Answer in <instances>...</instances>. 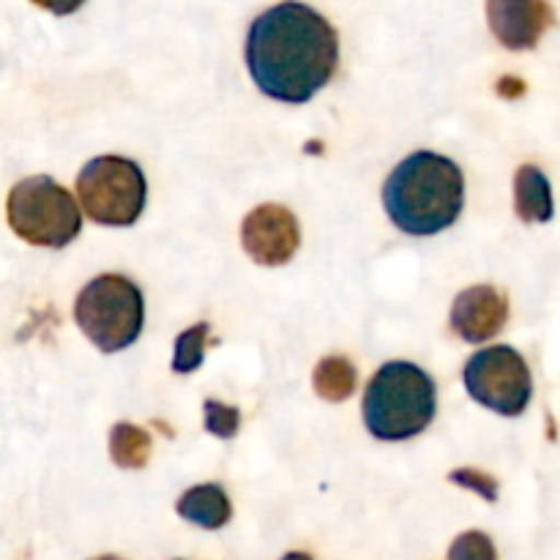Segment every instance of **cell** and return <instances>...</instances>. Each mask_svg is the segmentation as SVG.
Listing matches in <instances>:
<instances>
[{
    "label": "cell",
    "instance_id": "obj_1",
    "mask_svg": "<svg viewBox=\"0 0 560 560\" xmlns=\"http://www.w3.org/2000/svg\"><path fill=\"white\" fill-rule=\"evenodd\" d=\"M246 66L268 98L306 104L337 71L339 36L312 5L284 0L252 22Z\"/></svg>",
    "mask_w": 560,
    "mask_h": 560
},
{
    "label": "cell",
    "instance_id": "obj_2",
    "mask_svg": "<svg viewBox=\"0 0 560 560\" xmlns=\"http://www.w3.org/2000/svg\"><path fill=\"white\" fill-rule=\"evenodd\" d=\"M394 228L427 238L452 228L465 206V175L448 156L419 151L397 164L383 186Z\"/></svg>",
    "mask_w": 560,
    "mask_h": 560
},
{
    "label": "cell",
    "instance_id": "obj_3",
    "mask_svg": "<svg viewBox=\"0 0 560 560\" xmlns=\"http://www.w3.org/2000/svg\"><path fill=\"white\" fill-rule=\"evenodd\" d=\"M438 410L435 381L410 361H388L364 392V424L377 441H408L432 424Z\"/></svg>",
    "mask_w": 560,
    "mask_h": 560
},
{
    "label": "cell",
    "instance_id": "obj_4",
    "mask_svg": "<svg viewBox=\"0 0 560 560\" xmlns=\"http://www.w3.org/2000/svg\"><path fill=\"white\" fill-rule=\"evenodd\" d=\"M74 320L102 353L126 350L140 339L145 326L142 290L120 273H102L77 295Z\"/></svg>",
    "mask_w": 560,
    "mask_h": 560
},
{
    "label": "cell",
    "instance_id": "obj_5",
    "mask_svg": "<svg viewBox=\"0 0 560 560\" xmlns=\"http://www.w3.org/2000/svg\"><path fill=\"white\" fill-rule=\"evenodd\" d=\"M5 217L14 235L44 249H63L82 230V213L74 197L49 175L20 180L9 191Z\"/></svg>",
    "mask_w": 560,
    "mask_h": 560
},
{
    "label": "cell",
    "instance_id": "obj_6",
    "mask_svg": "<svg viewBox=\"0 0 560 560\" xmlns=\"http://www.w3.org/2000/svg\"><path fill=\"white\" fill-rule=\"evenodd\" d=\"M82 211L104 228H129L145 211L148 184L140 164L124 156H96L77 175Z\"/></svg>",
    "mask_w": 560,
    "mask_h": 560
},
{
    "label": "cell",
    "instance_id": "obj_7",
    "mask_svg": "<svg viewBox=\"0 0 560 560\" xmlns=\"http://www.w3.org/2000/svg\"><path fill=\"white\" fill-rule=\"evenodd\" d=\"M465 388L485 408L501 416H520L534 397V377L523 355L509 345L479 350L465 364Z\"/></svg>",
    "mask_w": 560,
    "mask_h": 560
},
{
    "label": "cell",
    "instance_id": "obj_8",
    "mask_svg": "<svg viewBox=\"0 0 560 560\" xmlns=\"http://www.w3.org/2000/svg\"><path fill=\"white\" fill-rule=\"evenodd\" d=\"M241 244L246 255L255 262L268 268L284 266L295 257L301 246V228L293 211L277 202L257 206L255 211L246 213L241 224Z\"/></svg>",
    "mask_w": 560,
    "mask_h": 560
},
{
    "label": "cell",
    "instance_id": "obj_9",
    "mask_svg": "<svg viewBox=\"0 0 560 560\" xmlns=\"http://www.w3.org/2000/svg\"><path fill=\"white\" fill-rule=\"evenodd\" d=\"M487 20L503 47L525 52L550 31L556 14L547 0H487Z\"/></svg>",
    "mask_w": 560,
    "mask_h": 560
},
{
    "label": "cell",
    "instance_id": "obj_10",
    "mask_svg": "<svg viewBox=\"0 0 560 560\" xmlns=\"http://www.w3.org/2000/svg\"><path fill=\"white\" fill-rule=\"evenodd\" d=\"M509 299L492 284H476L463 290L452 306V331L463 342L481 345L495 339L506 328Z\"/></svg>",
    "mask_w": 560,
    "mask_h": 560
},
{
    "label": "cell",
    "instance_id": "obj_11",
    "mask_svg": "<svg viewBox=\"0 0 560 560\" xmlns=\"http://www.w3.org/2000/svg\"><path fill=\"white\" fill-rule=\"evenodd\" d=\"M178 514L186 523L206 530H219L233 517V503L219 485H197L178 498Z\"/></svg>",
    "mask_w": 560,
    "mask_h": 560
},
{
    "label": "cell",
    "instance_id": "obj_12",
    "mask_svg": "<svg viewBox=\"0 0 560 560\" xmlns=\"http://www.w3.org/2000/svg\"><path fill=\"white\" fill-rule=\"evenodd\" d=\"M514 208L523 222H550L552 219V191L550 180L534 164L517 170L514 178Z\"/></svg>",
    "mask_w": 560,
    "mask_h": 560
},
{
    "label": "cell",
    "instance_id": "obj_13",
    "mask_svg": "<svg viewBox=\"0 0 560 560\" xmlns=\"http://www.w3.org/2000/svg\"><path fill=\"white\" fill-rule=\"evenodd\" d=\"M312 383H315L317 397H323L326 402H345V399L353 397L359 372H355L353 361L345 359V355H328L315 366Z\"/></svg>",
    "mask_w": 560,
    "mask_h": 560
},
{
    "label": "cell",
    "instance_id": "obj_14",
    "mask_svg": "<svg viewBox=\"0 0 560 560\" xmlns=\"http://www.w3.org/2000/svg\"><path fill=\"white\" fill-rule=\"evenodd\" d=\"M109 457L118 468H145L151 457V435L135 424H115L109 432Z\"/></svg>",
    "mask_w": 560,
    "mask_h": 560
},
{
    "label": "cell",
    "instance_id": "obj_15",
    "mask_svg": "<svg viewBox=\"0 0 560 560\" xmlns=\"http://www.w3.org/2000/svg\"><path fill=\"white\" fill-rule=\"evenodd\" d=\"M208 334H211V326H208V323H197V326L186 328V331L175 339L173 372H178V375H189V372H195L197 366L202 364Z\"/></svg>",
    "mask_w": 560,
    "mask_h": 560
},
{
    "label": "cell",
    "instance_id": "obj_16",
    "mask_svg": "<svg viewBox=\"0 0 560 560\" xmlns=\"http://www.w3.org/2000/svg\"><path fill=\"white\" fill-rule=\"evenodd\" d=\"M202 410H206V430L211 432V435L222 438V441H230V438L238 435V427H241L238 408H230V405L219 402V399H206Z\"/></svg>",
    "mask_w": 560,
    "mask_h": 560
},
{
    "label": "cell",
    "instance_id": "obj_17",
    "mask_svg": "<svg viewBox=\"0 0 560 560\" xmlns=\"http://www.w3.org/2000/svg\"><path fill=\"white\" fill-rule=\"evenodd\" d=\"M448 560H498L495 545L481 530H465L452 541Z\"/></svg>",
    "mask_w": 560,
    "mask_h": 560
},
{
    "label": "cell",
    "instance_id": "obj_18",
    "mask_svg": "<svg viewBox=\"0 0 560 560\" xmlns=\"http://www.w3.org/2000/svg\"><path fill=\"white\" fill-rule=\"evenodd\" d=\"M448 479H452L454 485L465 487V490L479 492V495L485 498V501H490V503H495V501H498V481L492 479V476L481 474V470H474V468H459V470H454V474L448 476Z\"/></svg>",
    "mask_w": 560,
    "mask_h": 560
},
{
    "label": "cell",
    "instance_id": "obj_19",
    "mask_svg": "<svg viewBox=\"0 0 560 560\" xmlns=\"http://www.w3.org/2000/svg\"><path fill=\"white\" fill-rule=\"evenodd\" d=\"M31 3H36L38 9L52 11V14H58V16H66V14H74V11L80 9L85 0H31Z\"/></svg>",
    "mask_w": 560,
    "mask_h": 560
},
{
    "label": "cell",
    "instance_id": "obj_20",
    "mask_svg": "<svg viewBox=\"0 0 560 560\" xmlns=\"http://www.w3.org/2000/svg\"><path fill=\"white\" fill-rule=\"evenodd\" d=\"M282 560H312V556H306V552H288Z\"/></svg>",
    "mask_w": 560,
    "mask_h": 560
},
{
    "label": "cell",
    "instance_id": "obj_21",
    "mask_svg": "<svg viewBox=\"0 0 560 560\" xmlns=\"http://www.w3.org/2000/svg\"><path fill=\"white\" fill-rule=\"evenodd\" d=\"M93 560H124V558H115V556H102V558H93Z\"/></svg>",
    "mask_w": 560,
    "mask_h": 560
}]
</instances>
